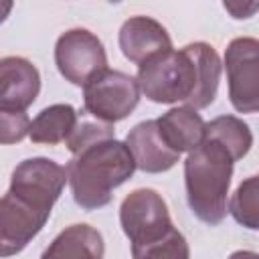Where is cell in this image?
<instances>
[{
	"mask_svg": "<svg viewBox=\"0 0 259 259\" xmlns=\"http://www.w3.org/2000/svg\"><path fill=\"white\" fill-rule=\"evenodd\" d=\"M235 160L217 140L202 138L184 160V184L188 206L206 225H219L227 217V194Z\"/></svg>",
	"mask_w": 259,
	"mask_h": 259,
	"instance_id": "4",
	"label": "cell"
},
{
	"mask_svg": "<svg viewBox=\"0 0 259 259\" xmlns=\"http://www.w3.org/2000/svg\"><path fill=\"white\" fill-rule=\"evenodd\" d=\"M115 136V130H113V123H107V121H101V119H89L85 115L77 117L71 134L67 136L65 144L69 148L71 154L79 152L81 148L97 142V140H103V138H113Z\"/></svg>",
	"mask_w": 259,
	"mask_h": 259,
	"instance_id": "18",
	"label": "cell"
},
{
	"mask_svg": "<svg viewBox=\"0 0 259 259\" xmlns=\"http://www.w3.org/2000/svg\"><path fill=\"white\" fill-rule=\"evenodd\" d=\"M204 138L217 140L221 146H225L235 162L247 156L253 146V134L249 125L235 115H219L204 123Z\"/></svg>",
	"mask_w": 259,
	"mask_h": 259,
	"instance_id": "16",
	"label": "cell"
},
{
	"mask_svg": "<svg viewBox=\"0 0 259 259\" xmlns=\"http://www.w3.org/2000/svg\"><path fill=\"white\" fill-rule=\"evenodd\" d=\"M140 101L138 81L115 69H103L83 85V103L87 115L115 123L125 119Z\"/></svg>",
	"mask_w": 259,
	"mask_h": 259,
	"instance_id": "5",
	"label": "cell"
},
{
	"mask_svg": "<svg viewBox=\"0 0 259 259\" xmlns=\"http://www.w3.org/2000/svg\"><path fill=\"white\" fill-rule=\"evenodd\" d=\"M119 223L136 259H186L190 255L184 235L172 225L164 198L152 188H138L123 198Z\"/></svg>",
	"mask_w": 259,
	"mask_h": 259,
	"instance_id": "3",
	"label": "cell"
},
{
	"mask_svg": "<svg viewBox=\"0 0 259 259\" xmlns=\"http://www.w3.org/2000/svg\"><path fill=\"white\" fill-rule=\"evenodd\" d=\"M257 198H259V180L257 176H249L237 186L229 202V212L233 214V219L251 231H257V225H259V200Z\"/></svg>",
	"mask_w": 259,
	"mask_h": 259,
	"instance_id": "17",
	"label": "cell"
},
{
	"mask_svg": "<svg viewBox=\"0 0 259 259\" xmlns=\"http://www.w3.org/2000/svg\"><path fill=\"white\" fill-rule=\"evenodd\" d=\"M40 91L38 69L22 57L0 59V107L24 111Z\"/></svg>",
	"mask_w": 259,
	"mask_h": 259,
	"instance_id": "10",
	"label": "cell"
},
{
	"mask_svg": "<svg viewBox=\"0 0 259 259\" xmlns=\"http://www.w3.org/2000/svg\"><path fill=\"white\" fill-rule=\"evenodd\" d=\"M119 49L127 61L142 65L150 57L172 49L168 30L150 16H132L119 28Z\"/></svg>",
	"mask_w": 259,
	"mask_h": 259,
	"instance_id": "12",
	"label": "cell"
},
{
	"mask_svg": "<svg viewBox=\"0 0 259 259\" xmlns=\"http://www.w3.org/2000/svg\"><path fill=\"white\" fill-rule=\"evenodd\" d=\"M49 217L10 190L0 196V257L20 253L40 233Z\"/></svg>",
	"mask_w": 259,
	"mask_h": 259,
	"instance_id": "9",
	"label": "cell"
},
{
	"mask_svg": "<svg viewBox=\"0 0 259 259\" xmlns=\"http://www.w3.org/2000/svg\"><path fill=\"white\" fill-rule=\"evenodd\" d=\"M223 6L233 18L247 20V18L255 16V12L259 8V0H223Z\"/></svg>",
	"mask_w": 259,
	"mask_h": 259,
	"instance_id": "20",
	"label": "cell"
},
{
	"mask_svg": "<svg viewBox=\"0 0 259 259\" xmlns=\"http://www.w3.org/2000/svg\"><path fill=\"white\" fill-rule=\"evenodd\" d=\"M259 42L253 36H239L225 51L231 105L241 113H255L259 107Z\"/></svg>",
	"mask_w": 259,
	"mask_h": 259,
	"instance_id": "6",
	"label": "cell"
},
{
	"mask_svg": "<svg viewBox=\"0 0 259 259\" xmlns=\"http://www.w3.org/2000/svg\"><path fill=\"white\" fill-rule=\"evenodd\" d=\"M67 184V170L49 158H28L20 162L10 178V192L30 206L51 214Z\"/></svg>",
	"mask_w": 259,
	"mask_h": 259,
	"instance_id": "7",
	"label": "cell"
},
{
	"mask_svg": "<svg viewBox=\"0 0 259 259\" xmlns=\"http://www.w3.org/2000/svg\"><path fill=\"white\" fill-rule=\"evenodd\" d=\"M30 119L24 111L0 107V144H18L28 136Z\"/></svg>",
	"mask_w": 259,
	"mask_h": 259,
	"instance_id": "19",
	"label": "cell"
},
{
	"mask_svg": "<svg viewBox=\"0 0 259 259\" xmlns=\"http://www.w3.org/2000/svg\"><path fill=\"white\" fill-rule=\"evenodd\" d=\"M77 117H79L77 111L69 103H55L51 107H45L30 121L28 136L34 144H47V146L61 144L71 134Z\"/></svg>",
	"mask_w": 259,
	"mask_h": 259,
	"instance_id": "15",
	"label": "cell"
},
{
	"mask_svg": "<svg viewBox=\"0 0 259 259\" xmlns=\"http://www.w3.org/2000/svg\"><path fill=\"white\" fill-rule=\"evenodd\" d=\"M105 253L103 237L91 225H71L55 237L49 249L42 253L45 259L73 257V259H101Z\"/></svg>",
	"mask_w": 259,
	"mask_h": 259,
	"instance_id": "14",
	"label": "cell"
},
{
	"mask_svg": "<svg viewBox=\"0 0 259 259\" xmlns=\"http://www.w3.org/2000/svg\"><path fill=\"white\" fill-rule=\"evenodd\" d=\"M12 6H14V0H0V24L8 18Z\"/></svg>",
	"mask_w": 259,
	"mask_h": 259,
	"instance_id": "21",
	"label": "cell"
},
{
	"mask_svg": "<svg viewBox=\"0 0 259 259\" xmlns=\"http://www.w3.org/2000/svg\"><path fill=\"white\" fill-rule=\"evenodd\" d=\"M65 170L73 200L83 210H95L111 202L113 190L132 178L136 162L127 146L113 136L75 152Z\"/></svg>",
	"mask_w": 259,
	"mask_h": 259,
	"instance_id": "2",
	"label": "cell"
},
{
	"mask_svg": "<svg viewBox=\"0 0 259 259\" xmlns=\"http://www.w3.org/2000/svg\"><path fill=\"white\" fill-rule=\"evenodd\" d=\"M55 63L69 83L83 87L107 67V55L93 32L87 28H71L63 32L55 45Z\"/></svg>",
	"mask_w": 259,
	"mask_h": 259,
	"instance_id": "8",
	"label": "cell"
},
{
	"mask_svg": "<svg viewBox=\"0 0 259 259\" xmlns=\"http://www.w3.org/2000/svg\"><path fill=\"white\" fill-rule=\"evenodd\" d=\"M125 146L136 162V168L148 174L166 172L180 160V154L162 140L156 119H148L132 127L125 138Z\"/></svg>",
	"mask_w": 259,
	"mask_h": 259,
	"instance_id": "11",
	"label": "cell"
},
{
	"mask_svg": "<svg viewBox=\"0 0 259 259\" xmlns=\"http://www.w3.org/2000/svg\"><path fill=\"white\" fill-rule=\"evenodd\" d=\"M109 2H113V4H115V2H119V0H109Z\"/></svg>",
	"mask_w": 259,
	"mask_h": 259,
	"instance_id": "22",
	"label": "cell"
},
{
	"mask_svg": "<svg viewBox=\"0 0 259 259\" xmlns=\"http://www.w3.org/2000/svg\"><path fill=\"white\" fill-rule=\"evenodd\" d=\"M221 59L208 42H192L180 51H162L138 65V87L154 103H186L208 107L221 81Z\"/></svg>",
	"mask_w": 259,
	"mask_h": 259,
	"instance_id": "1",
	"label": "cell"
},
{
	"mask_svg": "<svg viewBox=\"0 0 259 259\" xmlns=\"http://www.w3.org/2000/svg\"><path fill=\"white\" fill-rule=\"evenodd\" d=\"M156 125L162 140L178 154L190 152L204 138V119L190 105L168 109L156 119Z\"/></svg>",
	"mask_w": 259,
	"mask_h": 259,
	"instance_id": "13",
	"label": "cell"
}]
</instances>
